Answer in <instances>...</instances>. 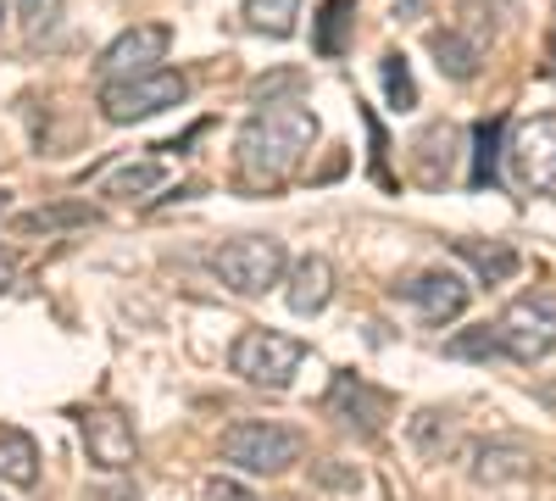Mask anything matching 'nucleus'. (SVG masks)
Listing matches in <instances>:
<instances>
[{"instance_id":"nucleus-14","label":"nucleus","mask_w":556,"mask_h":501,"mask_svg":"<svg viewBox=\"0 0 556 501\" xmlns=\"http://www.w3.org/2000/svg\"><path fill=\"white\" fill-rule=\"evenodd\" d=\"M351 28H356V0H323V7H317V23H312V51L329 57V62L345 57Z\"/></svg>"},{"instance_id":"nucleus-8","label":"nucleus","mask_w":556,"mask_h":501,"mask_svg":"<svg viewBox=\"0 0 556 501\" xmlns=\"http://www.w3.org/2000/svg\"><path fill=\"white\" fill-rule=\"evenodd\" d=\"M506 156H513V173L523 178V185L534 196H551L556 201V117H529L518 134H513V146H506Z\"/></svg>"},{"instance_id":"nucleus-23","label":"nucleus","mask_w":556,"mask_h":501,"mask_svg":"<svg viewBox=\"0 0 556 501\" xmlns=\"http://www.w3.org/2000/svg\"><path fill=\"white\" fill-rule=\"evenodd\" d=\"M379 78H384V96H390V107H395V112H412V107H417V84H412V67H406V57H401V51H384Z\"/></svg>"},{"instance_id":"nucleus-22","label":"nucleus","mask_w":556,"mask_h":501,"mask_svg":"<svg viewBox=\"0 0 556 501\" xmlns=\"http://www.w3.org/2000/svg\"><path fill=\"white\" fill-rule=\"evenodd\" d=\"M162 178H167V167L162 162H128V167H117L112 178H106V196H117V201H139V196H151V190H162Z\"/></svg>"},{"instance_id":"nucleus-11","label":"nucleus","mask_w":556,"mask_h":501,"mask_svg":"<svg viewBox=\"0 0 556 501\" xmlns=\"http://www.w3.org/2000/svg\"><path fill=\"white\" fill-rule=\"evenodd\" d=\"M395 296L401 301H412L417 312L429 317V324H451V317H462L468 312V279L462 273H451V267H429V273H417V279H406V285H395Z\"/></svg>"},{"instance_id":"nucleus-20","label":"nucleus","mask_w":556,"mask_h":501,"mask_svg":"<svg viewBox=\"0 0 556 501\" xmlns=\"http://www.w3.org/2000/svg\"><path fill=\"white\" fill-rule=\"evenodd\" d=\"M501 117H484L473 123V173H468V185L473 190H495L501 185Z\"/></svg>"},{"instance_id":"nucleus-4","label":"nucleus","mask_w":556,"mask_h":501,"mask_svg":"<svg viewBox=\"0 0 556 501\" xmlns=\"http://www.w3.org/2000/svg\"><path fill=\"white\" fill-rule=\"evenodd\" d=\"M301 362H306V346L295 335H278V329H245L235 340V351H228V368L262 390H290Z\"/></svg>"},{"instance_id":"nucleus-15","label":"nucleus","mask_w":556,"mask_h":501,"mask_svg":"<svg viewBox=\"0 0 556 501\" xmlns=\"http://www.w3.org/2000/svg\"><path fill=\"white\" fill-rule=\"evenodd\" d=\"M101 212L89 201H56V206H39L17 217V235H62V229H96Z\"/></svg>"},{"instance_id":"nucleus-18","label":"nucleus","mask_w":556,"mask_h":501,"mask_svg":"<svg viewBox=\"0 0 556 501\" xmlns=\"http://www.w3.org/2000/svg\"><path fill=\"white\" fill-rule=\"evenodd\" d=\"M39 479V446L23 429H0V485H34Z\"/></svg>"},{"instance_id":"nucleus-1","label":"nucleus","mask_w":556,"mask_h":501,"mask_svg":"<svg viewBox=\"0 0 556 501\" xmlns=\"http://www.w3.org/2000/svg\"><path fill=\"white\" fill-rule=\"evenodd\" d=\"M312 146H317V112L301 101H267L245 117L235 140V162L251 190H278L301 173Z\"/></svg>"},{"instance_id":"nucleus-26","label":"nucleus","mask_w":556,"mask_h":501,"mask_svg":"<svg viewBox=\"0 0 556 501\" xmlns=\"http://www.w3.org/2000/svg\"><path fill=\"white\" fill-rule=\"evenodd\" d=\"M301 84H306V73H295V67L273 73V78H256V84H251V107H267V101H295V96H301Z\"/></svg>"},{"instance_id":"nucleus-13","label":"nucleus","mask_w":556,"mask_h":501,"mask_svg":"<svg viewBox=\"0 0 556 501\" xmlns=\"http://www.w3.org/2000/svg\"><path fill=\"white\" fill-rule=\"evenodd\" d=\"M429 57L440 62V73H445V78L468 84V78H479V57H484V45H479L468 28H434V34H429Z\"/></svg>"},{"instance_id":"nucleus-30","label":"nucleus","mask_w":556,"mask_h":501,"mask_svg":"<svg viewBox=\"0 0 556 501\" xmlns=\"http://www.w3.org/2000/svg\"><path fill=\"white\" fill-rule=\"evenodd\" d=\"M0 28H7V0H0Z\"/></svg>"},{"instance_id":"nucleus-19","label":"nucleus","mask_w":556,"mask_h":501,"mask_svg":"<svg viewBox=\"0 0 556 501\" xmlns=\"http://www.w3.org/2000/svg\"><path fill=\"white\" fill-rule=\"evenodd\" d=\"M240 17H245V28H251V34L290 39V34H295V17H301V0H245Z\"/></svg>"},{"instance_id":"nucleus-2","label":"nucleus","mask_w":556,"mask_h":501,"mask_svg":"<svg viewBox=\"0 0 556 501\" xmlns=\"http://www.w3.org/2000/svg\"><path fill=\"white\" fill-rule=\"evenodd\" d=\"M190 96V78L173 73V67H151V73H128V78H106L101 84V112L106 123L128 128V123H146L156 112H173Z\"/></svg>"},{"instance_id":"nucleus-12","label":"nucleus","mask_w":556,"mask_h":501,"mask_svg":"<svg viewBox=\"0 0 556 501\" xmlns=\"http://www.w3.org/2000/svg\"><path fill=\"white\" fill-rule=\"evenodd\" d=\"M329 296H334V262L317 256V251L301 256V262L290 267V290H285L290 312H295V317H312V312L329 306Z\"/></svg>"},{"instance_id":"nucleus-9","label":"nucleus","mask_w":556,"mask_h":501,"mask_svg":"<svg viewBox=\"0 0 556 501\" xmlns=\"http://www.w3.org/2000/svg\"><path fill=\"white\" fill-rule=\"evenodd\" d=\"M167 45H173V28L167 23H139L128 34H117L106 51H101V84L106 78H128V73H151L167 62Z\"/></svg>"},{"instance_id":"nucleus-10","label":"nucleus","mask_w":556,"mask_h":501,"mask_svg":"<svg viewBox=\"0 0 556 501\" xmlns=\"http://www.w3.org/2000/svg\"><path fill=\"white\" fill-rule=\"evenodd\" d=\"M84 451H89V463L117 474V468H134L139 458V440H134V424L117 413V406H96V413H84Z\"/></svg>"},{"instance_id":"nucleus-25","label":"nucleus","mask_w":556,"mask_h":501,"mask_svg":"<svg viewBox=\"0 0 556 501\" xmlns=\"http://www.w3.org/2000/svg\"><path fill=\"white\" fill-rule=\"evenodd\" d=\"M62 12H67V0H17V17H23V34H28L34 45H39L45 34H56Z\"/></svg>"},{"instance_id":"nucleus-7","label":"nucleus","mask_w":556,"mask_h":501,"mask_svg":"<svg viewBox=\"0 0 556 501\" xmlns=\"http://www.w3.org/2000/svg\"><path fill=\"white\" fill-rule=\"evenodd\" d=\"M323 413H329L340 429H351V435H362V440H374V435L390 424L395 401H390L379 385H367L362 374H334V390H329V401H323Z\"/></svg>"},{"instance_id":"nucleus-6","label":"nucleus","mask_w":556,"mask_h":501,"mask_svg":"<svg viewBox=\"0 0 556 501\" xmlns=\"http://www.w3.org/2000/svg\"><path fill=\"white\" fill-rule=\"evenodd\" d=\"M301 435L285 424H262V418H240L223 435V463H235L245 474H290L301 463Z\"/></svg>"},{"instance_id":"nucleus-3","label":"nucleus","mask_w":556,"mask_h":501,"mask_svg":"<svg viewBox=\"0 0 556 501\" xmlns=\"http://www.w3.org/2000/svg\"><path fill=\"white\" fill-rule=\"evenodd\" d=\"M285 267H290L285 240H273V235H240L212 251V273L235 296H267L273 285H285Z\"/></svg>"},{"instance_id":"nucleus-28","label":"nucleus","mask_w":556,"mask_h":501,"mask_svg":"<svg viewBox=\"0 0 556 501\" xmlns=\"http://www.w3.org/2000/svg\"><path fill=\"white\" fill-rule=\"evenodd\" d=\"M12 285H17V256H12L7 246H0V296H7Z\"/></svg>"},{"instance_id":"nucleus-5","label":"nucleus","mask_w":556,"mask_h":501,"mask_svg":"<svg viewBox=\"0 0 556 501\" xmlns=\"http://www.w3.org/2000/svg\"><path fill=\"white\" fill-rule=\"evenodd\" d=\"M495 340L513 362H540L556 351V290H523L495 317Z\"/></svg>"},{"instance_id":"nucleus-27","label":"nucleus","mask_w":556,"mask_h":501,"mask_svg":"<svg viewBox=\"0 0 556 501\" xmlns=\"http://www.w3.org/2000/svg\"><path fill=\"white\" fill-rule=\"evenodd\" d=\"M206 501H256L245 485H235V479H212L206 485Z\"/></svg>"},{"instance_id":"nucleus-21","label":"nucleus","mask_w":556,"mask_h":501,"mask_svg":"<svg viewBox=\"0 0 556 501\" xmlns=\"http://www.w3.org/2000/svg\"><path fill=\"white\" fill-rule=\"evenodd\" d=\"M412 446L424 451V458L445 463L451 451H456V418H451V413H440V406H429V413H417V418H412Z\"/></svg>"},{"instance_id":"nucleus-29","label":"nucleus","mask_w":556,"mask_h":501,"mask_svg":"<svg viewBox=\"0 0 556 501\" xmlns=\"http://www.w3.org/2000/svg\"><path fill=\"white\" fill-rule=\"evenodd\" d=\"M7 212H12V196H7V190H0V217H7Z\"/></svg>"},{"instance_id":"nucleus-24","label":"nucleus","mask_w":556,"mask_h":501,"mask_svg":"<svg viewBox=\"0 0 556 501\" xmlns=\"http://www.w3.org/2000/svg\"><path fill=\"white\" fill-rule=\"evenodd\" d=\"M445 356H462V362H490V356H506L501 340H495V324H479V329H462L445 340Z\"/></svg>"},{"instance_id":"nucleus-17","label":"nucleus","mask_w":556,"mask_h":501,"mask_svg":"<svg viewBox=\"0 0 556 501\" xmlns=\"http://www.w3.org/2000/svg\"><path fill=\"white\" fill-rule=\"evenodd\" d=\"M456 256L468 262L484 285H506L518 273V251L506 246V240H490V246L484 240H456Z\"/></svg>"},{"instance_id":"nucleus-16","label":"nucleus","mask_w":556,"mask_h":501,"mask_svg":"<svg viewBox=\"0 0 556 501\" xmlns=\"http://www.w3.org/2000/svg\"><path fill=\"white\" fill-rule=\"evenodd\" d=\"M534 468V451L518 446V440H490L479 446V463H473V479L484 485H506V479H523Z\"/></svg>"}]
</instances>
